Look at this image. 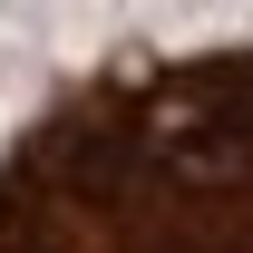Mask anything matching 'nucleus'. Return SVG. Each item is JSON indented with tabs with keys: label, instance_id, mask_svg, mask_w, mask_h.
<instances>
[{
	"label": "nucleus",
	"instance_id": "1",
	"mask_svg": "<svg viewBox=\"0 0 253 253\" xmlns=\"http://www.w3.org/2000/svg\"><path fill=\"white\" fill-rule=\"evenodd\" d=\"M0 253H253V49L88 78L20 126Z\"/></svg>",
	"mask_w": 253,
	"mask_h": 253
}]
</instances>
